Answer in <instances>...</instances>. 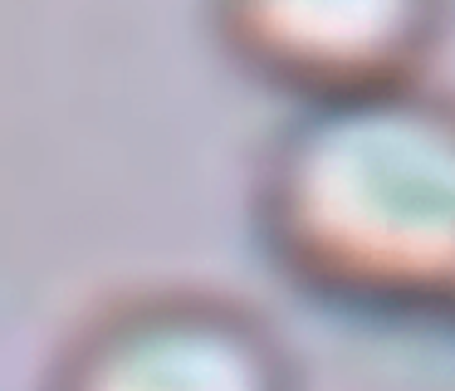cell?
<instances>
[{
    "label": "cell",
    "instance_id": "obj_1",
    "mask_svg": "<svg viewBox=\"0 0 455 391\" xmlns=\"http://www.w3.org/2000/svg\"><path fill=\"white\" fill-rule=\"evenodd\" d=\"M255 220L318 299L455 323V98L411 84L304 108L259 162Z\"/></svg>",
    "mask_w": 455,
    "mask_h": 391
},
{
    "label": "cell",
    "instance_id": "obj_2",
    "mask_svg": "<svg viewBox=\"0 0 455 391\" xmlns=\"http://www.w3.org/2000/svg\"><path fill=\"white\" fill-rule=\"evenodd\" d=\"M40 391H304V377L255 303L162 283L99 303L54 347Z\"/></svg>",
    "mask_w": 455,
    "mask_h": 391
},
{
    "label": "cell",
    "instance_id": "obj_3",
    "mask_svg": "<svg viewBox=\"0 0 455 391\" xmlns=\"http://www.w3.org/2000/svg\"><path fill=\"white\" fill-rule=\"evenodd\" d=\"M445 0H211L220 49L304 108L411 88Z\"/></svg>",
    "mask_w": 455,
    "mask_h": 391
}]
</instances>
